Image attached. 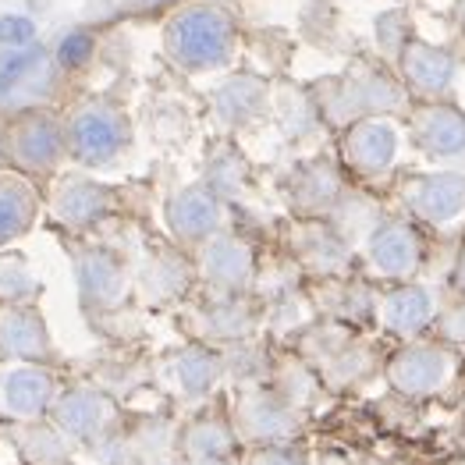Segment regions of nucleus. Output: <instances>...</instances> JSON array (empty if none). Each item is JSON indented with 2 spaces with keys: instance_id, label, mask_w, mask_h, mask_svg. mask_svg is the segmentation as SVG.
Instances as JSON below:
<instances>
[{
  "instance_id": "obj_1",
  "label": "nucleus",
  "mask_w": 465,
  "mask_h": 465,
  "mask_svg": "<svg viewBox=\"0 0 465 465\" xmlns=\"http://www.w3.org/2000/svg\"><path fill=\"white\" fill-rule=\"evenodd\" d=\"M238 22L217 0H193L171 11L163 25V54L185 75L221 72L234 61Z\"/></svg>"
},
{
  "instance_id": "obj_2",
  "label": "nucleus",
  "mask_w": 465,
  "mask_h": 465,
  "mask_svg": "<svg viewBox=\"0 0 465 465\" xmlns=\"http://www.w3.org/2000/svg\"><path fill=\"white\" fill-rule=\"evenodd\" d=\"M68 156L82 167H111L132 146V117L111 100H82L64 114Z\"/></svg>"
},
{
  "instance_id": "obj_3",
  "label": "nucleus",
  "mask_w": 465,
  "mask_h": 465,
  "mask_svg": "<svg viewBox=\"0 0 465 465\" xmlns=\"http://www.w3.org/2000/svg\"><path fill=\"white\" fill-rule=\"evenodd\" d=\"M4 153L15 163V171L43 178L54 174L68 160V128L64 117L50 107H25L7 121L4 132Z\"/></svg>"
},
{
  "instance_id": "obj_4",
  "label": "nucleus",
  "mask_w": 465,
  "mask_h": 465,
  "mask_svg": "<svg viewBox=\"0 0 465 465\" xmlns=\"http://www.w3.org/2000/svg\"><path fill=\"white\" fill-rule=\"evenodd\" d=\"M61 381L43 362H4L0 366V416L15 423L50 420V409L61 394Z\"/></svg>"
},
{
  "instance_id": "obj_5",
  "label": "nucleus",
  "mask_w": 465,
  "mask_h": 465,
  "mask_svg": "<svg viewBox=\"0 0 465 465\" xmlns=\"http://www.w3.org/2000/svg\"><path fill=\"white\" fill-rule=\"evenodd\" d=\"M72 267H75L78 299L89 312H111L128 302L132 273L117 252L104 245H75Z\"/></svg>"
},
{
  "instance_id": "obj_6",
  "label": "nucleus",
  "mask_w": 465,
  "mask_h": 465,
  "mask_svg": "<svg viewBox=\"0 0 465 465\" xmlns=\"http://www.w3.org/2000/svg\"><path fill=\"white\" fill-rule=\"evenodd\" d=\"M234 433L242 444H284L292 440L299 430H302V420H299V409L281 394V391L271 388H249L238 405H234Z\"/></svg>"
},
{
  "instance_id": "obj_7",
  "label": "nucleus",
  "mask_w": 465,
  "mask_h": 465,
  "mask_svg": "<svg viewBox=\"0 0 465 465\" xmlns=\"http://www.w3.org/2000/svg\"><path fill=\"white\" fill-rule=\"evenodd\" d=\"M117 210V193L104 182H93L82 171H68L57 178L54 193H50V217L64 228V232L85 234L96 224H104Z\"/></svg>"
},
{
  "instance_id": "obj_8",
  "label": "nucleus",
  "mask_w": 465,
  "mask_h": 465,
  "mask_svg": "<svg viewBox=\"0 0 465 465\" xmlns=\"http://www.w3.org/2000/svg\"><path fill=\"white\" fill-rule=\"evenodd\" d=\"M50 423L64 430L72 444H104V437L117 423V401L111 398V391L96 384H75L57 394Z\"/></svg>"
},
{
  "instance_id": "obj_9",
  "label": "nucleus",
  "mask_w": 465,
  "mask_h": 465,
  "mask_svg": "<svg viewBox=\"0 0 465 465\" xmlns=\"http://www.w3.org/2000/svg\"><path fill=\"white\" fill-rule=\"evenodd\" d=\"M163 224L171 238L185 249H199L213 234L224 232V199L213 193L206 182L182 185L163 203Z\"/></svg>"
},
{
  "instance_id": "obj_10",
  "label": "nucleus",
  "mask_w": 465,
  "mask_h": 465,
  "mask_svg": "<svg viewBox=\"0 0 465 465\" xmlns=\"http://www.w3.org/2000/svg\"><path fill=\"white\" fill-rule=\"evenodd\" d=\"M195 271L217 295H245L256 281V252L245 238L221 232L195 249Z\"/></svg>"
},
{
  "instance_id": "obj_11",
  "label": "nucleus",
  "mask_w": 465,
  "mask_h": 465,
  "mask_svg": "<svg viewBox=\"0 0 465 465\" xmlns=\"http://www.w3.org/2000/svg\"><path fill=\"white\" fill-rule=\"evenodd\" d=\"M341 156L355 174L362 178H381L394 167L398 156V128L384 114L359 117L351 121L345 139H341Z\"/></svg>"
},
{
  "instance_id": "obj_12",
  "label": "nucleus",
  "mask_w": 465,
  "mask_h": 465,
  "mask_svg": "<svg viewBox=\"0 0 465 465\" xmlns=\"http://www.w3.org/2000/svg\"><path fill=\"white\" fill-rule=\"evenodd\" d=\"M405 206L412 217L433 228H448L465 217V174L459 171H433L420 174L405 185Z\"/></svg>"
},
{
  "instance_id": "obj_13",
  "label": "nucleus",
  "mask_w": 465,
  "mask_h": 465,
  "mask_svg": "<svg viewBox=\"0 0 465 465\" xmlns=\"http://www.w3.org/2000/svg\"><path fill=\"white\" fill-rule=\"evenodd\" d=\"M0 359L4 362H54V341L36 302L0 306Z\"/></svg>"
},
{
  "instance_id": "obj_14",
  "label": "nucleus",
  "mask_w": 465,
  "mask_h": 465,
  "mask_svg": "<svg viewBox=\"0 0 465 465\" xmlns=\"http://www.w3.org/2000/svg\"><path fill=\"white\" fill-rule=\"evenodd\" d=\"M366 260L381 277L409 281L423 263V242L409 221H381L366 234Z\"/></svg>"
},
{
  "instance_id": "obj_15",
  "label": "nucleus",
  "mask_w": 465,
  "mask_h": 465,
  "mask_svg": "<svg viewBox=\"0 0 465 465\" xmlns=\"http://www.w3.org/2000/svg\"><path fill=\"white\" fill-rule=\"evenodd\" d=\"M398 72H401V82L427 96V100H440L451 85H455V75H459V57L448 50V46H437V43H423V39H409V46L401 50L398 57Z\"/></svg>"
},
{
  "instance_id": "obj_16",
  "label": "nucleus",
  "mask_w": 465,
  "mask_h": 465,
  "mask_svg": "<svg viewBox=\"0 0 465 465\" xmlns=\"http://www.w3.org/2000/svg\"><path fill=\"white\" fill-rule=\"evenodd\" d=\"M451 377V355L440 345H409L388 362V381L394 391L409 398H423L448 384Z\"/></svg>"
},
{
  "instance_id": "obj_17",
  "label": "nucleus",
  "mask_w": 465,
  "mask_h": 465,
  "mask_svg": "<svg viewBox=\"0 0 465 465\" xmlns=\"http://www.w3.org/2000/svg\"><path fill=\"white\" fill-rule=\"evenodd\" d=\"M224 373V359L206 345H185L163 362V388L171 391L178 401H203L210 391L217 388Z\"/></svg>"
},
{
  "instance_id": "obj_18",
  "label": "nucleus",
  "mask_w": 465,
  "mask_h": 465,
  "mask_svg": "<svg viewBox=\"0 0 465 465\" xmlns=\"http://www.w3.org/2000/svg\"><path fill=\"white\" fill-rule=\"evenodd\" d=\"M412 132L420 146L437 160H465V111L430 100L412 114Z\"/></svg>"
},
{
  "instance_id": "obj_19",
  "label": "nucleus",
  "mask_w": 465,
  "mask_h": 465,
  "mask_svg": "<svg viewBox=\"0 0 465 465\" xmlns=\"http://www.w3.org/2000/svg\"><path fill=\"white\" fill-rule=\"evenodd\" d=\"M405 93H401V82H394L384 72H355V75H345L341 82V93L334 104H341V114L338 117H377L388 114L394 107H401Z\"/></svg>"
},
{
  "instance_id": "obj_20",
  "label": "nucleus",
  "mask_w": 465,
  "mask_h": 465,
  "mask_svg": "<svg viewBox=\"0 0 465 465\" xmlns=\"http://www.w3.org/2000/svg\"><path fill=\"white\" fill-rule=\"evenodd\" d=\"M39 217V193L29 174L7 171L0 174V249L25 238Z\"/></svg>"
},
{
  "instance_id": "obj_21",
  "label": "nucleus",
  "mask_w": 465,
  "mask_h": 465,
  "mask_svg": "<svg viewBox=\"0 0 465 465\" xmlns=\"http://www.w3.org/2000/svg\"><path fill=\"white\" fill-rule=\"evenodd\" d=\"M271 89L256 75H232L213 93V114L224 128H245L267 114Z\"/></svg>"
},
{
  "instance_id": "obj_22",
  "label": "nucleus",
  "mask_w": 465,
  "mask_h": 465,
  "mask_svg": "<svg viewBox=\"0 0 465 465\" xmlns=\"http://www.w3.org/2000/svg\"><path fill=\"white\" fill-rule=\"evenodd\" d=\"M299 260L306 263V271L323 273V277H334L349 267V238L323 224V221H306L295 228V238H292Z\"/></svg>"
},
{
  "instance_id": "obj_23",
  "label": "nucleus",
  "mask_w": 465,
  "mask_h": 465,
  "mask_svg": "<svg viewBox=\"0 0 465 465\" xmlns=\"http://www.w3.org/2000/svg\"><path fill=\"white\" fill-rule=\"evenodd\" d=\"M193 327L210 341L238 345V341H245L252 334L256 310L245 302V295H217L213 302H206L203 310L195 312Z\"/></svg>"
},
{
  "instance_id": "obj_24",
  "label": "nucleus",
  "mask_w": 465,
  "mask_h": 465,
  "mask_svg": "<svg viewBox=\"0 0 465 465\" xmlns=\"http://www.w3.org/2000/svg\"><path fill=\"white\" fill-rule=\"evenodd\" d=\"M433 312H437V306H433V295H430L427 288H420V284H401V288H394L388 299H384L381 320H384L388 331L412 338V334L427 331Z\"/></svg>"
},
{
  "instance_id": "obj_25",
  "label": "nucleus",
  "mask_w": 465,
  "mask_h": 465,
  "mask_svg": "<svg viewBox=\"0 0 465 465\" xmlns=\"http://www.w3.org/2000/svg\"><path fill=\"white\" fill-rule=\"evenodd\" d=\"M341 193H345L341 174H338V167L327 163V160L306 163V167L295 174V182H292V199H295V206L306 210V213H327V210H334V206L341 203Z\"/></svg>"
},
{
  "instance_id": "obj_26",
  "label": "nucleus",
  "mask_w": 465,
  "mask_h": 465,
  "mask_svg": "<svg viewBox=\"0 0 465 465\" xmlns=\"http://www.w3.org/2000/svg\"><path fill=\"white\" fill-rule=\"evenodd\" d=\"M238 433L224 416H195L182 433V451L189 462H210V459H232Z\"/></svg>"
},
{
  "instance_id": "obj_27",
  "label": "nucleus",
  "mask_w": 465,
  "mask_h": 465,
  "mask_svg": "<svg viewBox=\"0 0 465 465\" xmlns=\"http://www.w3.org/2000/svg\"><path fill=\"white\" fill-rule=\"evenodd\" d=\"M189 281H193V267H189L178 252H171V249L156 252V260L143 271V277H139L143 292H146L153 302H167V299L185 295Z\"/></svg>"
},
{
  "instance_id": "obj_28",
  "label": "nucleus",
  "mask_w": 465,
  "mask_h": 465,
  "mask_svg": "<svg viewBox=\"0 0 465 465\" xmlns=\"http://www.w3.org/2000/svg\"><path fill=\"white\" fill-rule=\"evenodd\" d=\"M43 295V281L33 273V263L22 252L0 249V306L36 302Z\"/></svg>"
},
{
  "instance_id": "obj_29",
  "label": "nucleus",
  "mask_w": 465,
  "mask_h": 465,
  "mask_svg": "<svg viewBox=\"0 0 465 465\" xmlns=\"http://www.w3.org/2000/svg\"><path fill=\"white\" fill-rule=\"evenodd\" d=\"M22 451L33 465H64L72 455V440L57 423H25V433H18Z\"/></svg>"
},
{
  "instance_id": "obj_30",
  "label": "nucleus",
  "mask_w": 465,
  "mask_h": 465,
  "mask_svg": "<svg viewBox=\"0 0 465 465\" xmlns=\"http://www.w3.org/2000/svg\"><path fill=\"white\" fill-rule=\"evenodd\" d=\"M43 64H46V50L39 43L25 46V50H4L0 54V107L7 100H15L22 93V85L39 75Z\"/></svg>"
},
{
  "instance_id": "obj_31",
  "label": "nucleus",
  "mask_w": 465,
  "mask_h": 465,
  "mask_svg": "<svg viewBox=\"0 0 465 465\" xmlns=\"http://www.w3.org/2000/svg\"><path fill=\"white\" fill-rule=\"evenodd\" d=\"M93 54H96V36L89 29H72V33H64L57 39L50 57H54V64L61 72H82L93 61Z\"/></svg>"
},
{
  "instance_id": "obj_32",
  "label": "nucleus",
  "mask_w": 465,
  "mask_h": 465,
  "mask_svg": "<svg viewBox=\"0 0 465 465\" xmlns=\"http://www.w3.org/2000/svg\"><path fill=\"white\" fill-rule=\"evenodd\" d=\"M206 185L221 195V199L242 193V185H245V163H242V156L232 153V150H224V156H213Z\"/></svg>"
},
{
  "instance_id": "obj_33",
  "label": "nucleus",
  "mask_w": 465,
  "mask_h": 465,
  "mask_svg": "<svg viewBox=\"0 0 465 465\" xmlns=\"http://www.w3.org/2000/svg\"><path fill=\"white\" fill-rule=\"evenodd\" d=\"M39 36L36 18L22 15V11H4L0 15V54L4 50H25Z\"/></svg>"
},
{
  "instance_id": "obj_34",
  "label": "nucleus",
  "mask_w": 465,
  "mask_h": 465,
  "mask_svg": "<svg viewBox=\"0 0 465 465\" xmlns=\"http://www.w3.org/2000/svg\"><path fill=\"white\" fill-rule=\"evenodd\" d=\"M409 39H412V33H409V15L405 11H384L377 18V43L388 57H401Z\"/></svg>"
},
{
  "instance_id": "obj_35",
  "label": "nucleus",
  "mask_w": 465,
  "mask_h": 465,
  "mask_svg": "<svg viewBox=\"0 0 465 465\" xmlns=\"http://www.w3.org/2000/svg\"><path fill=\"white\" fill-rule=\"evenodd\" d=\"M249 465H306L299 448H292V440L284 444H260L249 451Z\"/></svg>"
},
{
  "instance_id": "obj_36",
  "label": "nucleus",
  "mask_w": 465,
  "mask_h": 465,
  "mask_svg": "<svg viewBox=\"0 0 465 465\" xmlns=\"http://www.w3.org/2000/svg\"><path fill=\"white\" fill-rule=\"evenodd\" d=\"M455 288L465 295V249H462V256H459V263H455Z\"/></svg>"
},
{
  "instance_id": "obj_37",
  "label": "nucleus",
  "mask_w": 465,
  "mask_h": 465,
  "mask_svg": "<svg viewBox=\"0 0 465 465\" xmlns=\"http://www.w3.org/2000/svg\"><path fill=\"white\" fill-rule=\"evenodd\" d=\"M189 465H232V459H210V462H189Z\"/></svg>"
},
{
  "instance_id": "obj_38",
  "label": "nucleus",
  "mask_w": 465,
  "mask_h": 465,
  "mask_svg": "<svg viewBox=\"0 0 465 465\" xmlns=\"http://www.w3.org/2000/svg\"><path fill=\"white\" fill-rule=\"evenodd\" d=\"M459 22H462V29H465V0H459Z\"/></svg>"
},
{
  "instance_id": "obj_39",
  "label": "nucleus",
  "mask_w": 465,
  "mask_h": 465,
  "mask_svg": "<svg viewBox=\"0 0 465 465\" xmlns=\"http://www.w3.org/2000/svg\"><path fill=\"white\" fill-rule=\"evenodd\" d=\"M146 465H174V462H167V459H150Z\"/></svg>"
},
{
  "instance_id": "obj_40",
  "label": "nucleus",
  "mask_w": 465,
  "mask_h": 465,
  "mask_svg": "<svg viewBox=\"0 0 465 465\" xmlns=\"http://www.w3.org/2000/svg\"><path fill=\"white\" fill-rule=\"evenodd\" d=\"M150 4H163V0H150Z\"/></svg>"
}]
</instances>
